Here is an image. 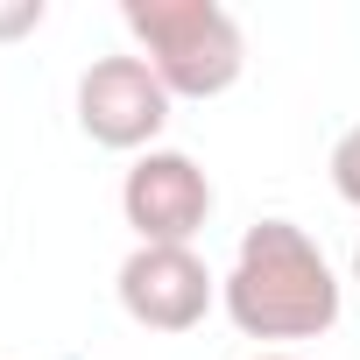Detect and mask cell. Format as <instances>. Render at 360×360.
Here are the masks:
<instances>
[{"instance_id":"cell-9","label":"cell","mask_w":360,"mask_h":360,"mask_svg":"<svg viewBox=\"0 0 360 360\" xmlns=\"http://www.w3.org/2000/svg\"><path fill=\"white\" fill-rule=\"evenodd\" d=\"M255 360H297V353H255Z\"/></svg>"},{"instance_id":"cell-6","label":"cell","mask_w":360,"mask_h":360,"mask_svg":"<svg viewBox=\"0 0 360 360\" xmlns=\"http://www.w3.org/2000/svg\"><path fill=\"white\" fill-rule=\"evenodd\" d=\"M332 191H339V198L360 212V120H353V127L332 141Z\"/></svg>"},{"instance_id":"cell-3","label":"cell","mask_w":360,"mask_h":360,"mask_svg":"<svg viewBox=\"0 0 360 360\" xmlns=\"http://www.w3.org/2000/svg\"><path fill=\"white\" fill-rule=\"evenodd\" d=\"M120 212L141 248H191L212 219V176L184 148H148L120 176Z\"/></svg>"},{"instance_id":"cell-7","label":"cell","mask_w":360,"mask_h":360,"mask_svg":"<svg viewBox=\"0 0 360 360\" xmlns=\"http://www.w3.org/2000/svg\"><path fill=\"white\" fill-rule=\"evenodd\" d=\"M29 29H43V0H15V8H0V43H8V36H29Z\"/></svg>"},{"instance_id":"cell-2","label":"cell","mask_w":360,"mask_h":360,"mask_svg":"<svg viewBox=\"0 0 360 360\" xmlns=\"http://www.w3.org/2000/svg\"><path fill=\"white\" fill-rule=\"evenodd\" d=\"M120 22L169 99H219L248 71V36L219 0H127Z\"/></svg>"},{"instance_id":"cell-1","label":"cell","mask_w":360,"mask_h":360,"mask_svg":"<svg viewBox=\"0 0 360 360\" xmlns=\"http://www.w3.org/2000/svg\"><path fill=\"white\" fill-rule=\"evenodd\" d=\"M219 304L248 339H318L339 325V276L297 219H255L219 283Z\"/></svg>"},{"instance_id":"cell-5","label":"cell","mask_w":360,"mask_h":360,"mask_svg":"<svg viewBox=\"0 0 360 360\" xmlns=\"http://www.w3.org/2000/svg\"><path fill=\"white\" fill-rule=\"evenodd\" d=\"M113 290H120V311L141 332H191L219 297V283L198 262V248H134L120 262Z\"/></svg>"},{"instance_id":"cell-4","label":"cell","mask_w":360,"mask_h":360,"mask_svg":"<svg viewBox=\"0 0 360 360\" xmlns=\"http://www.w3.org/2000/svg\"><path fill=\"white\" fill-rule=\"evenodd\" d=\"M169 120V85L148 71V57H92L85 78H78V127L99 141V148H120V155H148V141L162 134Z\"/></svg>"},{"instance_id":"cell-8","label":"cell","mask_w":360,"mask_h":360,"mask_svg":"<svg viewBox=\"0 0 360 360\" xmlns=\"http://www.w3.org/2000/svg\"><path fill=\"white\" fill-rule=\"evenodd\" d=\"M353 283H360V240H353Z\"/></svg>"}]
</instances>
